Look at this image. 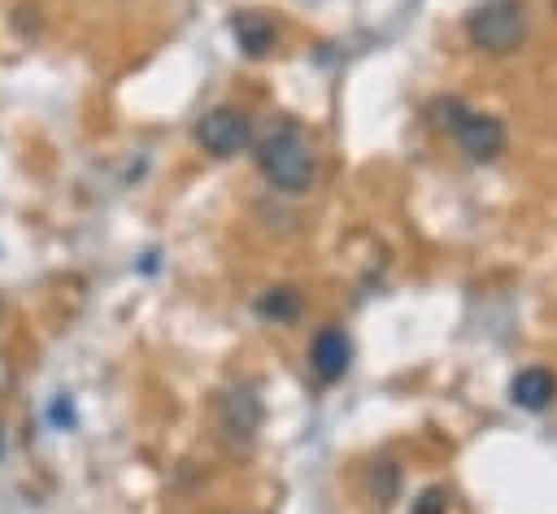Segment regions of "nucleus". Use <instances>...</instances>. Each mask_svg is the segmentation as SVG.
Masks as SVG:
<instances>
[{
    "instance_id": "1",
    "label": "nucleus",
    "mask_w": 557,
    "mask_h": 514,
    "mask_svg": "<svg viewBox=\"0 0 557 514\" xmlns=\"http://www.w3.org/2000/svg\"><path fill=\"white\" fill-rule=\"evenodd\" d=\"M257 166L261 174L283 187V192H305L309 179H313V152H309V139L296 131V126H274L261 148H257Z\"/></svg>"
},
{
    "instance_id": "2",
    "label": "nucleus",
    "mask_w": 557,
    "mask_h": 514,
    "mask_svg": "<svg viewBox=\"0 0 557 514\" xmlns=\"http://www.w3.org/2000/svg\"><path fill=\"white\" fill-rule=\"evenodd\" d=\"M248 118L244 113H235V109H213V113H205L200 122H196V139L213 152V157H231V152H239L244 144H248Z\"/></svg>"
},
{
    "instance_id": "3",
    "label": "nucleus",
    "mask_w": 557,
    "mask_h": 514,
    "mask_svg": "<svg viewBox=\"0 0 557 514\" xmlns=\"http://www.w3.org/2000/svg\"><path fill=\"white\" fill-rule=\"evenodd\" d=\"M518 30H522V13L509 0H496L470 17V39L483 48H509L518 39Z\"/></svg>"
},
{
    "instance_id": "4",
    "label": "nucleus",
    "mask_w": 557,
    "mask_h": 514,
    "mask_svg": "<svg viewBox=\"0 0 557 514\" xmlns=\"http://www.w3.org/2000/svg\"><path fill=\"white\" fill-rule=\"evenodd\" d=\"M348 366V340L344 331H318L313 335V370L322 379H339Z\"/></svg>"
},
{
    "instance_id": "5",
    "label": "nucleus",
    "mask_w": 557,
    "mask_h": 514,
    "mask_svg": "<svg viewBox=\"0 0 557 514\" xmlns=\"http://www.w3.org/2000/svg\"><path fill=\"white\" fill-rule=\"evenodd\" d=\"M461 139H466V152H474V157H492L496 148H500V126L492 122V118H466L461 122Z\"/></svg>"
},
{
    "instance_id": "6",
    "label": "nucleus",
    "mask_w": 557,
    "mask_h": 514,
    "mask_svg": "<svg viewBox=\"0 0 557 514\" xmlns=\"http://www.w3.org/2000/svg\"><path fill=\"white\" fill-rule=\"evenodd\" d=\"M553 375L548 370H522L518 379H513V401L518 405H527V409H540L548 396H553Z\"/></svg>"
},
{
    "instance_id": "7",
    "label": "nucleus",
    "mask_w": 557,
    "mask_h": 514,
    "mask_svg": "<svg viewBox=\"0 0 557 514\" xmlns=\"http://www.w3.org/2000/svg\"><path fill=\"white\" fill-rule=\"evenodd\" d=\"M235 35L244 39V48H248L252 57H261V52L270 48V39H274V30H270L265 22H257V17H239V22H235Z\"/></svg>"
},
{
    "instance_id": "8",
    "label": "nucleus",
    "mask_w": 557,
    "mask_h": 514,
    "mask_svg": "<svg viewBox=\"0 0 557 514\" xmlns=\"http://www.w3.org/2000/svg\"><path fill=\"white\" fill-rule=\"evenodd\" d=\"M261 314H274V318H287V314H296V296H292L287 287H278L274 296H265V301H261Z\"/></svg>"
}]
</instances>
